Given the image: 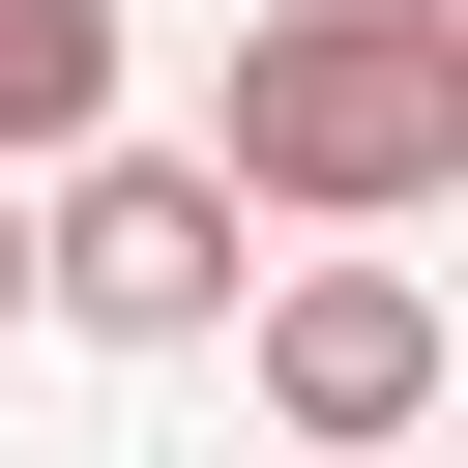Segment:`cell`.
<instances>
[{
  "instance_id": "obj_5",
  "label": "cell",
  "mask_w": 468,
  "mask_h": 468,
  "mask_svg": "<svg viewBox=\"0 0 468 468\" xmlns=\"http://www.w3.org/2000/svg\"><path fill=\"white\" fill-rule=\"evenodd\" d=\"M0 322H29V205H0Z\"/></svg>"
},
{
  "instance_id": "obj_2",
  "label": "cell",
  "mask_w": 468,
  "mask_h": 468,
  "mask_svg": "<svg viewBox=\"0 0 468 468\" xmlns=\"http://www.w3.org/2000/svg\"><path fill=\"white\" fill-rule=\"evenodd\" d=\"M29 292H58L88 351H205V322H234V176H205V146H58Z\"/></svg>"
},
{
  "instance_id": "obj_4",
  "label": "cell",
  "mask_w": 468,
  "mask_h": 468,
  "mask_svg": "<svg viewBox=\"0 0 468 468\" xmlns=\"http://www.w3.org/2000/svg\"><path fill=\"white\" fill-rule=\"evenodd\" d=\"M117 117V0H0V176H58Z\"/></svg>"
},
{
  "instance_id": "obj_3",
  "label": "cell",
  "mask_w": 468,
  "mask_h": 468,
  "mask_svg": "<svg viewBox=\"0 0 468 468\" xmlns=\"http://www.w3.org/2000/svg\"><path fill=\"white\" fill-rule=\"evenodd\" d=\"M263 410H292V468H380V439L439 410V292H410V263H292V292H263Z\"/></svg>"
},
{
  "instance_id": "obj_1",
  "label": "cell",
  "mask_w": 468,
  "mask_h": 468,
  "mask_svg": "<svg viewBox=\"0 0 468 468\" xmlns=\"http://www.w3.org/2000/svg\"><path fill=\"white\" fill-rule=\"evenodd\" d=\"M205 176L292 205V234H410V205L468 176V0H263Z\"/></svg>"
}]
</instances>
